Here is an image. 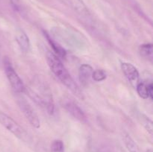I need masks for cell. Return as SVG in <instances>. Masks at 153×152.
<instances>
[{
  "mask_svg": "<svg viewBox=\"0 0 153 152\" xmlns=\"http://www.w3.org/2000/svg\"><path fill=\"white\" fill-rule=\"evenodd\" d=\"M139 54L143 58L152 61L153 58V46L152 43L140 45L138 49Z\"/></svg>",
  "mask_w": 153,
  "mask_h": 152,
  "instance_id": "4fadbf2b",
  "label": "cell"
},
{
  "mask_svg": "<svg viewBox=\"0 0 153 152\" xmlns=\"http://www.w3.org/2000/svg\"><path fill=\"white\" fill-rule=\"evenodd\" d=\"M0 123L7 131L12 133L15 137H16L21 140L27 141L28 135L26 131L17 122H15L11 117L6 115L5 113H1V112H0Z\"/></svg>",
  "mask_w": 153,
  "mask_h": 152,
  "instance_id": "3957f363",
  "label": "cell"
},
{
  "mask_svg": "<svg viewBox=\"0 0 153 152\" xmlns=\"http://www.w3.org/2000/svg\"><path fill=\"white\" fill-rule=\"evenodd\" d=\"M51 151L52 152H64V142L60 139L54 140L51 144Z\"/></svg>",
  "mask_w": 153,
  "mask_h": 152,
  "instance_id": "e0dca14e",
  "label": "cell"
},
{
  "mask_svg": "<svg viewBox=\"0 0 153 152\" xmlns=\"http://www.w3.org/2000/svg\"><path fill=\"white\" fill-rule=\"evenodd\" d=\"M70 7L73 9L75 12L80 15L82 17L88 18L91 16L89 10L83 0H67Z\"/></svg>",
  "mask_w": 153,
  "mask_h": 152,
  "instance_id": "ba28073f",
  "label": "cell"
},
{
  "mask_svg": "<svg viewBox=\"0 0 153 152\" xmlns=\"http://www.w3.org/2000/svg\"><path fill=\"white\" fill-rule=\"evenodd\" d=\"M11 6L16 11L20 12L22 10V4L20 0H10Z\"/></svg>",
  "mask_w": 153,
  "mask_h": 152,
  "instance_id": "ac0fdd59",
  "label": "cell"
},
{
  "mask_svg": "<svg viewBox=\"0 0 153 152\" xmlns=\"http://www.w3.org/2000/svg\"><path fill=\"white\" fill-rule=\"evenodd\" d=\"M16 41L19 45L21 50L25 52H28L29 51L30 47H31L29 38L22 30H19L16 32Z\"/></svg>",
  "mask_w": 153,
  "mask_h": 152,
  "instance_id": "8fae6325",
  "label": "cell"
},
{
  "mask_svg": "<svg viewBox=\"0 0 153 152\" xmlns=\"http://www.w3.org/2000/svg\"><path fill=\"white\" fill-rule=\"evenodd\" d=\"M17 104L22 113H23L27 120L29 122V123L37 129L40 128V122L38 116L34 111V109L32 108L31 104L28 103V101H27L26 99H25L23 97H19L17 99Z\"/></svg>",
  "mask_w": 153,
  "mask_h": 152,
  "instance_id": "5b68a950",
  "label": "cell"
},
{
  "mask_svg": "<svg viewBox=\"0 0 153 152\" xmlns=\"http://www.w3.org/2000/svg\"><path fill=\"white\" fill-rule=\"evenodd\" d=\"M121 69L128 81L133 86H136V85L139 82V77H140L137 69L133 64L129 63H122Z\"/></svg>",
  "mask_w": 153,
  "mask_h": 152,
  "instance_id": "8992f818",
  "label": "cell"
},
{
  "mask_svg": "<svg viewBox=\"0 0 153 152\" xmlns=\"http://www.w3.org/2000/svg\"><path fill=\"white\" fill-rule=\"evenodd\" d=\"M30 97L39 105L45 109L49 114L52 115L55 111L52 94L48 84L40 77H34L28 89Z\"/></svg>",
  "mask_w": 153,
  "mask_h": 152,
  "instance_id": "7a4b0ae2",
  "label": "cell"
},
{
  "mask_svg": "<svg viewBox=\"0 0 153 152\" xmlns=\"http://www.w3.org/2000/svg\"><path fill=\"white\" fill-rule=\"evenodd\" d=\"M4 72H5L6 77L11 86L12 89L14 90L16 93H22L25 92V87L23 82L21 80L19 76L15 71L13 66L10 63V61L8 59H5L4 61Z\"/></svg>",
  "mask_w": 153,
  "mask_h": 152,
  "instance_id": "277c9868",
  "label": "cell"
},
{
  "mask_svg": "<svg viewBox=\"0 0 153 152\" xmlns=\"http://www.w3.org/2000/svg\"><path fill=\"white\" fill-rule=\"evenodd\" d=\"M136 90L140 98L143 99L146 98H152L153 97V85L152 83H147L144 82H138L136 85Z\"/></svg>",
  "mask_w": 153,
  "mask_h": 152,
  "instance_id": "30bf717a",
  "label": "cell"
},
{
  "mask_svg": "<svg viewBox=\"0 0 153 152\" xmlns=\"http://www.w3.org/2000/svg\"><path fill=\"white\" fill-rule=\"evenodd\" d=\"M123 142L128 152H140L137 143L134 142V140L131 138L129 134L125 133L123 136Z\"/></svg>",
  "mask_w": 153,
  "mask_h": 152,
  "instance_id": "5bb4252c",
  "label": "cell"
},
{
  "mask_svg": "<svg viewBox=\"0 0 153 152\" xmlns=\"http://www.w3.org/2000/svg\"><path fill=\"white\" fill-rule=\"evenodd\" d=\"M64 108L67 112L77 120L80 122H86L87 119L83 110L73 101H67L64 104Z\"/></svg>",
  "mask_w": 153,
  "mask_h": 152,
  "instance_id": "52a82bcc",
  "label": "cell"
},
{
  "mask_svg": "<svg viewBox=\"0 0 153 152\" xmlns=\"http://www.w3.org/2000/svg\"><path fill=\"white\" fill-rule=\"evenodd\" d=\"M94 69L89 64H82L79 69V78L83 86H86L92 77Z\"/></svg>",
  "mask_w": 153,
  "mask_h": 152,
  "instance_id": "9c48e42d",
  "label": "cell"
},
{
  "mask_svg": "<svg viewBox=\"0 0 153 152\" xmlns=\"http://www.w3.org/2000/svg\"><path fill=\"white\" fill-rule=\"evenodd\" d=\"M44 36L46 38V40H47L49 44L50 45L51 47H52V49H53V52H54L53 53L55 54L56 56H58L59 58H65L66 55H67V52H66L65 49H64L61 45L57 43L55 40H52V39L51 38L50 36H49L47 33L45 32V31H44Z\"/></svg>",
  "mask_w": 153,
  "mask_h": 152,
  "instance_id": "7c38bea8",
  "label": "cell"
},
{
  "mask_svg": "<svg viewBox=\"0 0 153 152\" xmlns=\"http://www.w3.org/2000/svg\"><path fill=\"white\" fill-rule=\"evenodd\" d=\"M140 120L141 124L143 125V126L144 127L145 129L149 132V134L150 135H152L153 132V127H152V122L145 115L140 114Z\"/></svg>",
  "mask_w": 153,
  "mask_h": 152,
  "instance_id": "9a60e30c",
  "label": "cell"
},
{
  "mask_svg": "<svg viewBox=\"0 0 153 152\" xmlns=\"http://www.w3.org/2000/svg\"><path fill=\"white\" fill-rule=\"evenodd\" d=\"M46 61L51 71L55 77L73 94L79 98H82V93L77 83L75 82L67 69L61 62V59L53 52H48L46 54Z\"/></svg>",
  "mask_w": 153,
  "mask_h": 152,
  "instance_id": "6da1fadb",
  "label": "cell"
},
{
  "mask_svg": "<svg viewBox=\"0 0 153 152\" xmlns=\"http://www.w3.org/2000/svg\"><path fill=\"white\" fill-rule=\"evenodd\" d=\"M107 77L106 72L102 69H96L93 72L92 78L96 82H101L105 80Z\"/></svg>",
  "mask_w": 153,
  "mask_h": 152,
  "instance_id": "2e32d148",
  "label": "cell"
}]
</instances>
